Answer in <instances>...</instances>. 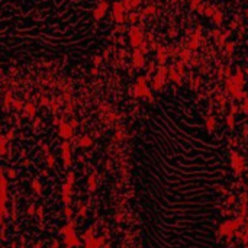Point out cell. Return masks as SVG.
Returning <instances> with one entry per match:
<instances>
[{
	"mask_svg": "<svg viewBox=\"0 0 248 248\" xmlns=\"http://www.w3.org/2000/svg\"><path fill=\"white\" fill-rule=\"evenodd\" d=\"M155 120L132 150L139 248H216L232 180L228 139L206 122Z\"/></svg>",
	"mask_w": 248,
	"mask_h": 248,
	"instance_id": "6da1fadb",
	"label": "cell"
},
{
	"mask_svg": "<svg viewBox=\"0 0 248 248\" xmlns=\"http://www.w3.org/2000/svg\"><path fill=\"white\" fill-rule=\"evenodd\" d=\"M142 42H145V35H144L142 28L139 26H131L129 29V44L134 49L139 48L142 45Z\"/></svg>",
	"mask_w": 248,
	"mask_h": 248,
	"instance_id": "7a4b0ae2",
	"label": "cell"
},
{
	"mask_svg": "<svg viewBox=\"0 0 248 248\" xmlns=\"http://www.w3.org/2000/svg\"><path fill=\"white\" fill-rule=\"evenodd\" d=\"M125 12H126V9H125L124 3L122 2H119V0H115L112 4V18L113 20L116 23H124L125 20H126V16H125Z\"/></svg>",
	"mask_w": 248,
	"mask_h": 248,
	"instance_id": "3957f363",
	"label": "cell"
},
{
	"mask_svg": "<svg viewBox=\"0 0 248 248\" xmlns=\"http://www.w3.org/2000/svg\"><path fill=\"white\" fill-rule=\"evenodd\" d=\"M107 10H109V2H107V0H100L97 4V8L93 10V18L96 19V20H100V19L106 15Z\"/></svg>",
	"mask_w": 248,
	"mask_h": 248,
	"instance_id": "277c9868",
	"label": "cell"
},
{
	"mask_svg": "<svg viewBox=\"0 0 248 248\" xmlns=\"http://www.w3.org/2000/svg\"><path fill=\"white\" fill-rule=\"evenodd\" d=\"M145 54H142L139 51V48H135L134 49V54H132V65L135 68H142L145 65Z\"/></svg>",
	"mask_w": 248,
	"mask_h": 248,
	"instance_id": "5b68a950",
	"label": "cell"
},
{
	"mask_svg": "<svg viewBox=\"0 0 248 248\" xmlns=\"http://www.w3.org/2000/svg\"><path fill=\"white\" fill-rule=\"evenodd\" d=\"M157 57H155V60H157V63L160 65H164L165 63H167V60H168V49L165 48V47H163V45H158L157 47Z\"/></svg>",
	"mask_w": 248,
	"mask_h": 248,
	"instance_id": "8992f818",
	"label": "cell"
},
{
	"mask_svg": "<svg viewBox=\"0 0 248 248\" xmlns=\"http://www.w3.org/2000/svg\"><path fill=\"white\" fill-rule=\"evenodd\" d=\"M168 79L171 80V81H174L176 84H179V86L181 84V74L177 71L174 65H171V67L168 68Z\"/></svg>",
	"mask_w": 248,
	"mask_h": 248,
	"instance_id": "52a82bcc",
	"label": "cell"
},
{
	"mask_svg": "<svg viewBox=\"0 0 248 248\" xmlns=\"http://www.w3.org/2000/svg\"><path fill=\"white\" fill-rule=\"evenodd\" d=\"M179 57H180V61H183L184 64H186V63H190V60H192V51L189 48H186V49H183V51H180Z\"/></svg>",
	"mask_w": 248,
	"mask_h": 248,
	"instance_id": "ba28073f",
	"label": "cell"
},
{
	"mask_svg": "<svg viewBox=\"0 0 248 248\" xmlns=\"http://www.w3.org/2000/svg\"><path fill=\"white\" fill-rule=\"evenodd\" d=\"M157 75L160 77L161 80H167V77H168V68L165 67V65H158L157 68Z\"/></svg>",
	"mask_w": 248,
	"mask_h": 248,
	"instance_id": "9c48e42d",
	"label": "cell"
},
{
	"mask_svg": "<svg viewBox=\"0 0 248 248\" xmlns=\"http://www.w3.org/2000/svg\"><path fill=\"white\" fill-rule=\"evenodd\" d=\"M164 80H161L158 75H155L154 80H152V87H154L155 90H163V87H164Z\"/></svg>",
	"mask_w": 248,
	"mask_h": 248,
	"instance_id": "30bf717a",
	"label": "cell"
},
{
	"mask_svg": "<svg viewBox=\"0 0 248 248\" xmlns=\"http://www.w3.org/2000/svg\"><path fill=\"white\" fill-rule=\"evenodd\" d=\"M155 13V6L154 4H148V6H145L144 8V10L141 12V15L142 16H151Z\"/></svg>",
	"mask_w": 248,
	"mask_h": 248,
	"instance_id": "8fae6325",
	"label": "cell"
},
{
	"mask_svg": "<svg viewBox=\"0 0 248 248\" xmlns=\"http://www.w3.org/2000/svg\"><path fill=\"white\" fill-rule=\"evenodd\" d=\"M212 20H213V23L216 25V26H221L222 25V20H223V16H222V13L219 10L215 12V15L212 16Z\"/></svg>",
	"mask_w": 248,
	"mask_h": 248,
	"instance_id": "7c38bea8",
	"label": "cell"
},
{
	"mask_svg": "<svg viewBox=\"0 0 248 248\" xmlns=\"http://www.w3.org/2000/svg\"><path fill=\"white\" fill-rule=\"evenodd\" d=\"M215 12H216V10H215L213 6H211V4H206V8H205V16H207V18L211 16V18H212V16L215 15Z\"/></svg>",
	"mask_w": 248,
	"mask_h": 248,
	"instance_id": "4fadbf2b",
	"label": "cell"
},
{
	"mask_svg": "<svg viewBox=\"0 0 248 248\" xmlns=\"http://www.w3.org/2000/svg\"><path fill=\"white\" fill-rule=\"evenodd\" d=\"M174 67H176V70L180 73L181 75H184V63H183V61H179V63H176V64H174Z\"/></svg>",
	"mask_w": 248,
	"mask_h": 248,
	"instance_id": "5bb4252c",
	"label": "cell"
},
{
	"mask_svg": "<svg viewBox=\"0 0 248 248\" xmlns=\"http://www.w3.org/2000/svg\"><path fill=\"white\" fill-rule=\"evenodd\" d=\"M138 18H139V15L136 13V12H131V13H128V18H126V19H128L129 22L134 23V22H136V20H138Z\"/></svg>",
	"mask_w": 248,
	"mask_h": 248,
	"instance_id": "9a60e30c",
	"label": "cell"
},
{
	"mask_svg": "<svg viewBox=\"0 0 248 248\" xmlns=\"http://www.w3.org/2000/svg\"><path fill=\"white\" fill-rule=\"evenodd\" d=\"M202 4V0H190V9L192 10H196Z\"/></svg>",
	"mask_w": 248,
	"mask_h": 248,
	"instance_id": "2e32d148",
	"label": "cell"
},
{
	"mask_svg": "<svg viewBox=\"0 0 248 248\" xmlns=\"http://www.w3.org/2000/svg\"><path fill=\"white\" fill-rule=\"evenodd\" d=\"M150 47H148V42L147 41H145V42H142V45H141V47H139V51H141V52H142V54H147L148 52V51H150Z\"/></svg>",
	"mask_w": 248,
	"mask_h": 248,
	"instance_id": "e0dca14e",
	"label": "cell"
},
{
	"mask_svg": "<svg viewBox=\"0 0 248 248\" xmlns=\"http://www.w3.org/2000/svg\"><path fill=\"white\" fill-rule=\"evenodd\" d=\"M225 48H226V52H228V54H232L234 52V48H235V47H234V42H226Z\"/></svg>",
	"mask_w": 248,
	"mask_h": 248,
	"instance_id": "ac0fdd59",
	"label": "cell"
},
{
	"mask_svg": "<svg viewBox=\"0 0 248 248\" xmlns=\"http://www.w3.org/2000/svg\"><path fill=\"white\" fill-rule=\"evenodd\" d=\"M122 3H124L125 9H126L128 12L132 10V0H122Z\"/></svg>",
	"mask_w": 248,
	"mask_h": 248,
	"instance_id": "d6986e66",
	"label": "cell"
},
{
	"mask_svg": "<svg viewBox=\"0 0 248 248\" xmlns=\"http://www.w3.org/2000/svg\"><path fill=\"white\" fill-rule=\"evenodd\" d=\"M141 3H142V0H132V10L138 8Z\"/></svg>",
	"mask_w": 248,
	"mask_h": 248,
	"instance_id": "ffe728a7",
	"label": "cell"
},
{
	"mask_svg": "<svg viewBox=\"0 0 248 248\" xmlns=\"http://www.w3.org/2000/svg\"><path fill=\"white\" fill-rule=\"evenodd\" d=\"M93 63L96 65H99L102 63V57H99V55H94V58H93Z\"/></svg>",
	"mask_w": 248,
	"mask_h": 248,
	"instance_id": "44dd1931",
	"label": "cell"
},
{
	"mask_svg": "<svg viewBox=\"0 0 248 248\" xmlns=\"http://www.w3.org/2000/svg\"><path fill=\"white\" fill-rule=\"evenodd\" d=\"M177 35V29H173V28H171V29L168 30V36L170 38H174Z\"/></svg>",
	"mask_w": 248,
	"mask_h": 248,
	"instance_id": "7402d4cb",
	"label": "cell"
},
{
	"mask_svg": "<svg viewBox=\"0 0 248 248\" xmlns=\"http://www.w3.org/2000/svg\"><path fill=\"white\" fill-rule=\"evenodd\" d=\"M237 26H238V23L235 22V20H234V22H231V25H229V28H231V29H235V28H237Z\"/></svg>",
	"mask_w": 248,
	"mask_h": 248,
	"instance_id": "603a6c76",
	"label": "cell"
},
{
	"mask_svg": "<svg viewBox=\"0 0 248 248\" xmlns=\"http://www.w3.org/2000/svg\"><path fill=\"white\" fill-rule=\"evenodd\" d=\"M91 74H97V68H93V70H91Z\"/></svg>",
	"mask_w": 248,
	"mask_h": 248,
	"instance_id": "cb8c5ba5",
	"label": "cell"
},
{
	"mask_svg": "<svg viewBox=\"0 0 248 248\" xmlns=\"http://www.w3.org/2000/svg\"><path fill=\"white\" fill-rule=\"evenodd\" d=\"M247 16H248V10H247Z\"/></svg>",
	"mask_w": 248,
	"mask_h": 248,
	"instance_id": "d4e9b609",
	"label": "cell"
},
{
	"mask_svg": "<svg viewBox=\"0 0 248 248\" xmlns=\"http://www.w3.org/2000/svg\"><path fill=\"white\" fill-rule=\"evenodd\" d=\"M247 154H248V151H247Z\"/></svg>",
	"mask_w": 248,
	"mask_h": 248,
	"instance_id": "484cf974",
	"label": "cell"
}]
</instances>
